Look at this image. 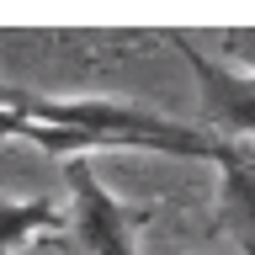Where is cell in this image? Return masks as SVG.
Wrapping results in <instances>:
<instances>
[{"mask_svg":"<svg viewBox=\"0 0 255 255\" xmlns=\"http://www.w3.org/2000/svg\"><path fill=\"white\" fill-rule=\"evenodd\" d=\"M64 181L75 191V234L85 239V250L91 255H138L133 250V229L154 218L149 207L117 202V197L96 181V170L85 159H69V165H64Z\"/></svg>","mask_w":255,"mask_h":255,"instance_id":"cell-2","label":"cell"},{"mask_svg":"<svg viewBox=\"0 0 255 255\" xmlns=\"http://www.w3.org/2000/svg\"><path fill=\"white\" fill-rule=\"evenodd\" d=\"M21 96H27V91H11V85H0V107L16 112V107H21Z\"/></svg>","mask_w":255,"mask_h":255,"instance_id":"cell-7","label":"cell"},{"mask_svg":"<svg viewBox=\"0 0 255 255\" xmlns=\"http://www.w3.org/2000/svg\"><path fill=\"white\" fill-rule=\"evenodd\" d=\"M64 223H69V213H59L53 202H0V255L21 250L27 239L64 229Z\"/></svg>","mask_w":255,"mask_h":255,"instance_id":"cell-5","label":"cell"},{"mask_svg":"<svg viewBox=\"0 0 255 255\" xmlns=\"http://www.w3.org/2000/svg\"><path fill=\"white\" fill-rule=\"evenodd\" d=\"M21 117L37 149L48 154H80V149H154V154H175V159H223L229 143H218L202 128H181L165 123L154 112L138 107H117V101H48V96H21Z\"/></svg>","mask_w":255,"mask_h":255,"instance_id":"cell-1","label":"cell"},{"mask_svg":"<svg viewBox=\"0 0 255 255\" xmlns=\"http://www.w3.org/2000/svg\"><path fill=\"white\" fill-rule=\"evenodd\" d=\"M175 53L191 64V75H197V85H202V107L207 117H213V138L218 143H239V138H255V75H239V69H229V64L207 59L197 43H186V37H175Z\"/></svg>","mask_w":255,"mask_h":255,"instance_id":"cell-3","label":"cell"},{"mask_svg":"<svg viewBox=\"0 0 255 255\" xmlns=\"http://www.w3.org/2000/svg\"><path fill=\"white\" fill-rule=\"evenodd\" d=\"M223 165V186H218V229L234 234L245 250L255 255V159L245 143H229Z\"/></svg>","mask_w":255,"mask_h":255,"instance_id":"cell-4","label":"cell"},{"mask_svg":"<svg viewBox=\"0 0 255 255\" xmlns=\"http://www.w3.org/2000/svg\"><path fill=\"white\" fill-rule=\"evenodd\" d=\"M223 48H229L234 59H245V75H255V27H234V32H223Z\"/></svg>","mask_w":255,"mask_h":255,"instance_id":"cell-6","label":"cell"}]
</instances>
